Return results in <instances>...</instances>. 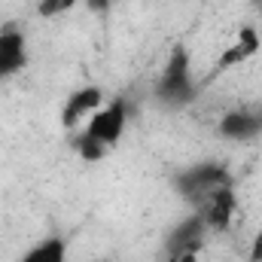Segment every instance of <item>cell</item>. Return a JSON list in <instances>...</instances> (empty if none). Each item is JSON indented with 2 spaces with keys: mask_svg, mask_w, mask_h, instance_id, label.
I'll list each match as a JSON object with an SVG mask.
<instances>
[{
  "mask_svg": "<svg viewBox=\"0 0 262 262\" xmlns=\"http://www.w3.org/2000/svg\"><path fill=\"white\" fill-rule=\"evenodd\" d=\"M204 220L192 213L186 223H180L171 235H168V256L171 253H183V250H201V241H204Z\"/></svg>",
  "mask_w": 262,
  "mask_h": 262,
  "instance_id": "ba28073f",
  "label": "cell"
},
{
  "mask_svg": "<svg viewBox=\"0 0 262 262\" xmlns=\"http://www.w3.org/2000/svg\"><path fill=\"white\" fill-rule=\"evenodd\" d=\"M192 95H195V82L189 73V52L183 46H177L171 52V61L165 67L159 85H156V98L168 107H183L192 101Z\"/></svg>",
  "mask_w": 262,
  "mask_h": 262,
  "instance_id": "7a4b0ae2",
  "label": "cell"
},
{
  "mask_svg": "<svg viewBox=\"0 0 262 262\" xmlns=\"http://www.w3.org/2000/svg\"><path fill=\"white\" fill-rule=\"evenodd\" d=\"M28 64V52H25V34L15 25H6L0 31V79L18 73Z\"/></svg>",
  "mask_w": 262,
  "mask_h": 262,
  "instance_id": "277c9868",
  "label": "cell"
},
{
  "mask_svg": "<svg viewBox=\"0 0 262 262\" xmlns=\"http://www.w3.org/2000/svg\"><path fill=\"white\" fill-rule=\"evenodd\" d=\"M125 119H128L125 101H113V104H107V107H101V110L92 113V122H89L85 134L95 137L98 143H104V146L110 149V146L122 137V131H125Z\"/></svg>",
  "mask_w": 262,
  "mask_h": 262,
  "instance_id": "3957f363",
  "label": "cell"
},
{
  "mask_svg": "<svg viewBox=\"0 0 262 262\" xmlns=\"http://www.w3.org/2000/svg\"><path fill=\"white\" fill-rule=\"evenodd\" d=\"M220 134L232 137V140H250V137L262 134V104L226 113L223 122H220Z\"/></svg>",
  "mask_w": 262,
  "mask_h": 262,
  "instance_id": "5b68a950",
  "label": "cell"
},
{
  "mask_svg": "<svg viewBox=\"0 0 262 262\" xmlns=\"http://www.w3.org/2000/svg\"><path fill=\"white\" fill-rule=\"evenodd\" d=\"M101 262H107V259H101Z\"/></svg>",
  "mask_w": 262,
  "mask_h": 262,
  "instance_id": "e0dca14e",
  "label": "cell"
},
{
  "mask_svg": "<svg viewBox=\"0 0 262 262\" xmlns=\"http://www.w3.org/2000/svg\"><path fill=\"white\" fill-rule=\"evenodd\" d=\"M101 89H95V85H85V89H79L76 95H70V101L64 104V110H61V125L64 128H76L85 116H92L95 110H101Z\"/></svg>",
  "mask_w": 262,
  "mask_h": 262,
  "instance_id": "8992f818",
  "label": "cell"
},
{
  "mask_svg": "<svg viewBox=\"0 0 262 262\" xmlns=\"http://www.w3.org/2000/svg\"><path fill=\"white\" fill-rule=\"evenodd\" d=\"M64 256H67L64 241H61V238H49V241L37 244L31 253H25L21 262H64Z\"/></svg>",
  "mask_w": 262,
  "mask_h": 262,
  "instance_id": "30bf717a",
  "label": "cell"
},
{
  "mask_svg": "<svg viewBox=\"0 0 262 262\" xmlns=\"http://www.w3.org/2000/svg\"><path fill=\"white\" fill-rule=\"evenodd\" d=\"M250 259H253V262H262V229H259V235L253 238V247H250Z\"/></svg>",
  "mask_w": 262,
  "mask_h": 262,
  "instance_id": "5bb4252c",
  "label": "cell"
},
{
  "mask_svg": "<svg viewBox=\"0 0 262 262\" xmlns=\"http://www.w3.org/2000/svg\"><path fill=\"white\" fill-rule=\"evenodd\" d=\"M235 204H238V201H235L232 186H226V189H220V192L210 198L201 210H195V213L204 220L207 229L223 232V229H229V223H232V216H235Z\"/></svg>",
  "mask_w": 262,
  "mask_h": 262,
  "instance_id": "52a82bcc",
  "label": "cell"
},
{
  "mask_svg": "<svg viewBox=\"0 0 262 262\" xmlns=\"http://www.w3.org/2000/svg\"><path fill=\"white\" fill-rule=\"evenodd\" d=\"M76 149H79V156H82L85 162H98V159H104V156H107V146H104V143H98L95 137H89L85 131L79 134Z\"/></svg>",
  "mask_w": 262,
  "mask_h": 262,
  "instance_id": "8fae6325",
  "label": "cell"
},
{
  "mask_svg": "<svg viewBox=\"0 0 262 262\" xmlns=\"http://www.w3.org/2000/svg\"><path fill=\"white\" fill-rule=\"evenodd\" d=\"M256 3H262V0H256Z\"/></svg>",
  "mask_w": 262,
  "mask_h": 262,
  "instance_id": "2e32d148",
  "label": "cell"
},
{
  "mask_svg": "<svg viewBox=\"0 0 262 262\" xmlns=\"http://www.w3.org/2000/svg\"><path fill=\"white\" fill-rule=\"evenodd\" d=\"M226 186H232V174L223 165H213V162L195 165V168H189V171H183L177 177V192L186 198L195 210H201L210 198L216 195L220 189H226Z\"/></svg>",
  "mask_w": 262,
  "mask_h": 262,
  "instance_id": "6da1fadb",
  "label": "cell"
},
{
  "mask_svg": "<svg viewBox=\"0 0 262 262\" xmlns=\"http://www.w3.org/2000/svg\"><path fill=\"white\" fill-rule=\"evenodd\" d=\"M168 262H198V253L195 250H183V253H171Z\"/></svg>",
  "mask_w": 262,
  "mask_h": 262,
  "instance_id": "4fadbf2b",
  "label": "cell"
},
{
  "mask_svg": "<svg viewBox=\"0 0 262 262\" xmlns=\"http://www.w3.org/2000/svg\"><path fill=\"white\" fill-rule=\"evenodd\" d=\"M104 3H110V0H89V6H92V9H101Z\"/></svg>",
  "mask_w": 262,
  "mask_h": 262,
  "instance_id": "9a60e30c",
  "label": "cell"
},
{
  "mask_svg": "<svg viewBox=\"0 0 262 262\" xmlns=\"http://www.w3.org/2000/svg\"><path fill=\"white\" fill-rule=\"evenodd\" d=\"M256 52H259V34H256L253 28H241V34H238V43H235L232 49H226V52H223V61H220V67L241 64V61L253 58Z\"/></svg>",
  "mask_w": 262,
  "mask_h": 262,
  "instance_id": "9c48e42d",
  "label": "cell"
},
{
  "mask_svg": "<svg viewBox=\"0 0 262 262\" xmlns=\"http://www.w3.org/2000/svg\"><path fill=\"white\" fill-rule=\"evenodd\" d=\"M76 6V0H43L40 3V15L43 18H52V15H61L67 9H73Z\"/></svg>",
  "mask_w": 262,
  "mask_h": 262,
  "instance_id": "7c38bea8",
  "label": "cell"
}]
</instances>
